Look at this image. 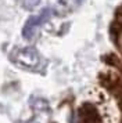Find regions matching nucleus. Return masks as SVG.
I'll use <instances>...</instances> for the list:
<instances>
[{"mask_svg":"<svg viewBox=\"0 0 122 123\" xmlns=\"http://www.w3.org/2000/svg\"><path fill=\"white\" fill-rule=\"evenodd\" d=\"M50 18V10H43L39 15H35V17H31L27 21L25 26L22 29V36L27 40H31L35 36L36 31L40 25H43L47 19Z\"/></svg>","mask_w":122,"mask_h":123,"instance_id":"1","label":"nucleus"},{"mask_svg":"<svg viewBox=\"0 0 122 123\" xmlns=\"http://www.w3.org/2000/svg\"><path fill=\"white\" fill-rule=\"evenodd\" d=\"M17 61L25 65V67H29V68H35L39 65L40 62V57H39L38 51L32 49V47H28V49H24L18 53L17 55Z\"/></svg>","mask_w":122,"mask_h":123,"instance_id":"2","label":"nucleus"},{"mask_svg":"<svg viewBox=\"0 0 122 123\" xmlns=\"http://www.w3.org/2000/svg\"><path fill=\"white\" fill-rule=\"evenodd\" d=\"M79 0H58L57 3V8L60 10L61 12H67V11H71L72 8H75L78 4Z\"/></svg>","mask_w":122,"mask_h":123,"instance_id":"3","label":"nucleus"},{"mask_svg":"<svg viewBox=\"0 0 122 123\" xmlns=\"http://www.w3.org/2000/svg\"><path fill=\"white\" fill-rule=\"evenodd\" d=\"M39 1H40V0H24V7L28 8V10H31V8L38 6Z\"/></svg>","mask_w":122,"mask_h":123,"instance_id":"4","label":"nucleus"}]
</instances>
